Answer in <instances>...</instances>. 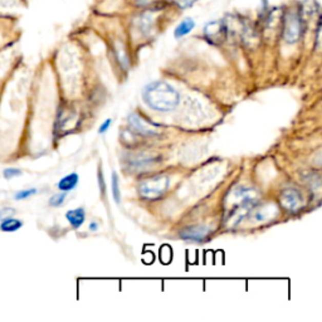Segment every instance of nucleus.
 I'll return each mask as SVG.
<instances>
[{
  "label": "nucleus",
  "mask_w": 322,
  "mask_h": 322,
  "mask_svg": "<svg viewBox=\"0 0 322 322\" xmlns=\"http://www.w3.org/2000/svg\"><path fill=\"white\" fill-rule=\"evenodd\" d=\"M111 125H112V118H107V120L105 121L104 124L101 125V126H99L98 134H105V132H106L108 129H110Z\"/></svg>",
  "instance_id": "obj_19"
},
{
  "label": "nucleus",
  "mask_w": 322,
  "mask_h": 322,
  "mask_svg": "<svg viewBox=\"0 0 322 322\" xmlns=\"http://www.w3.org/2000/svg\"><path fill=\"white\" fill-rule=\"evenodd\" d=\"M143 98L150 108L156 111H170L179 105L180 94L173 86L164 80L149 83L143 92Z\"/></svg>",
  "instance_id": "obj_1"
},
{
  "label": "nucleus",
  "mask_w": 322,
  "mask_h": 322,
  "mask_svg": "<svg viewBox=\"0 0 322 322\" xmlns=\"http://www.w3.org/2000/svg\"><path fill=\"white\" fill-rule=\"evenodd\" d=\"M196 23L193 18H185L175 27L174 29V38L175 39H183L187 35L190 34L195 29Z\"/></svg>",
  "instance_id": "obj_8"
},
{
  "label": "nucleus",
  "mask_w": 322,
  "mask_h": 322,
  "mask_svg": "<svg viewBox=\"0 0 322 322\" xmlns=\"http://www.w3.org/2000/svg\"><path fill=\"white\" fill-rule=\"evenodd\" d=\"M90 229L92 230V232H96V230L98 229V224H97L96 222H92V223L90 224Z\"/></svg>",
  "instance_id": "obj_21"
},
{
  "label": "nucleus",
  "mask_w": 322,
  "mask_h": 322,
  "mask_svg": "<svg viewBox=\"0 0 322 322\" xmlns=\"http://www.w3.org/2000/svg\"><path fill=\"white\" fill-rule=\"evenodd\" d=\"M203 34L210 44L218 46V44L223 43L228 38V29H227L224 19L208 22L203 28Z\"/></svg>",
  "instance_id": "obj_4"
},
{
  "label": "nucleus",
  "mask_w": 322,
  "mask_h": 322,
  "mask_svg": "<svg viewBox=\"0 0 322 322\" xmlns=\"http://www.w3.org/2000/svg\"><path fill=\"white\" fill-rule=\"evenodd\" d=\"M210 229L205 226H191L180 232V237L184 240L203 242L208 238Z\"/></svg>",
  "instance_id": "obj_7"
},
{
  "label": "nucleus",
  "mask_w": 322,
  "mask_h": 322,
  "mask_svg": "<svg viewBox=\"0 0 322 322\" xmlns=\"http://www.w3.org/2000/svg\"><path fill=\"white\" fill-rule=\"evenodd\" d=\"M3 175H4V177L7 180H10V179H13V177L21 176L22 171L19 170V169H15V168H8V169H5L4 171H3Z\"/></svg>",
  "instance_id": "obj_17"
},
{
  "label": "nucleus",
  "mask_w": 322,
  "mask_h": 322,
  "mask_svg": "<svg viewBox=\"0 0 322 322\" xmlns=\"http://www.w3.org/2000/svg\"><path fill=\"white\" fill-rule=\"evenodd\" d=\"M66 218H67L69 224H71L73 228L76 229L79 228L80 226H83V223H85L86 220L85 209H83V208H77V209L68 210V212L66 213Z\"/></svg>",
  "instance_id": "obj_9"
},
{
  "label": "nucleus",
  "mask_w": 322,
  "mask_h": 322,
  "mask_svg": "<svg viewBox=\"0 0 322 322\" xmlns=\"http://www.w3.org/2000/svg\"><path fill=\"white\" fill-rule=\"evenodd\" d=\"M23 227V222L21 219H15L9 216L3 220H0V230L4 233H14Z\"/></svg>",
  "instance_id": "obj_11"
},
{
  "label": "nucleus",
  "mask_w": 322,
  "mask_h": 322,
  "mask_svg": "<svg viewBox=\"0 0 322 322\" xmlns=\"http://www.w3.org/2000/svg\"><path fill=\"white\" fill-rule=\"evenodd\" d=\"M14 213H15V210H14L13 208H4V209L0 210V220H3V219L5 218H9V216H12Z\"/></svg>",
  "instance_id": "obj_18"
},
{
  "label": "nucleus",
  "mask_w": 322,
  "mask_h": 322,
  "mask_svg": "<svg viewBox=\"0 0 322 322\" xmlns=\"http://www.w3.org/2000/svg\"><path fill=\"white\" fill-rule=\"evenodd\" d=\"M66 196H67V193H66V191L55 194V195H53L49 199V205H51V207H61V205L65 203Z\"/></svg>",
  "instance_id": "obj_16"
},
{
  "label": "nucleus",
  "mask_w": 322,
  "mask_h": 322,
  "mask_svg": "<svg viewBox=\"0 0 322 322\" xmlns=\"http://www.w3.org/2000/svg\"><path fill=\"white\" fill-rule=\"evenodd\" d=\"M306 22L302 18L298 7H287L282 9L281 35L287 44H295L302 38Z\"/></svg>",
  "instance_id": "obj_2"
},
{
  "label": "nucleus",
  "mask_w": 322,
  "mask_h": 322,
  "mask_svg": "<svg viewBox=\"0 0 322 322\" xmlns=\"http://www.w3.org/2000/svg\"><path fill=\"white\" fill-rule=\"evenodd\" d=\"M164 2L166 3V5H170L179 10H188L191 9L198 0H164Z\"/></svg>",
  "instance_id": "obj_12"
},
{
  "label": "nucleus",
  "mask_w": 322,
  "mask_h": 322,
  "mask_svg": "<svg viewBox=\"0 0 322 322\" xmlns=\"http://www.w3.org/2000/svg\"><path fill=\"white\" fill-rule=\"evenodd\" d=\"M273 205H267L266 208H263V209L258 210V212H255L254 214V219L257 222H266L268 220L269 218L272 216V209H273Z\"/></svg>",
  "instance_id": "obj_13"
},
{
  "label": "nucleus",
  "mask_w": 322,
  "mask_h": 322,
  "mask_svg": "<svg viewBox=\"0 0 322 322\" xmlns=\"http://www.w3.org/2000/svg\"><path fill=\"white\" fill-rule=\"evenodd\" d=\"M129 124L136 132H138V134L141 135L154 136L157 135V132H159L154 125L149 124L148 121H145L143 117H140L137 113H132V115L129 116Z\"/></svg>",
  "instance_id": "obj_6"
},
{
  "label": "nucleus",
  "mask_w": 322,
  "mask_h": 322,
  "mask_svg": "<svg viewBox=\"0 0 322 322\" xmlns=\"http://www.w3.org/2000/svg\"><path fill=\"white\" fill-rule=\"evenodd\" d=\"M78 180H79L78 175H77L76 173H72L69 175H66L65 177H62V179L58 182L57 187L61 191H66V193H68V191L73 190V189L77 187Z\"/></svg>",
  "instance_id": "obj_10"
},
{
  "label": "nucleus",
  "mask_w": 322,
  "mask_h": 322,
  "mask_svg": "<svg viewBox=\"0 0 322 322\" xmlns=\"http://www.w3.org/2000/svg\"><path fill=\"white\" fill-rule=\"evenodd\" d=\"M98 184H99V190L105 194V182H104V175H102L101 171H98Z\"/></svg>",
  "instance_id": "obj_20"
},
{
  "label": "nucleus",
  "mask_w": 322,
  "mask_h": 322,
  "mask_svg": "<svg viewBox=\"0 0 322 322\" xmlns=\"http://www.w3.org/2000/svg\"><path fill=\"white\" fill-rule=\"evenodd\" d=\"M37 193H38V190L34 188L26 189V190H19V191H16L15 195H14V199H15V200H24V199H28V198H30V196L35 195Z\"/></svg>",
  "instance_id": "obj_15"
},
{
  "label": "nucleus",
  "mask_w": 322,
  "mask_h": 322,
  "mask_svg": "<svg viewBox=\"0 0 322 322\" xmlns=\"http://www.w3.org/2000/svg\"><path fill=\"white\" fill-rule=\"evenodd\" d=\"M169 187V177L165 175H157V176H152L150 179L145 180L143 184L140 185L138 190H140L141 196L146 199H157L163 195Z\"/></svg>",
  "instance_id": "obj_3"
},
{
  "label": "nucleus",
  "mask_w": 322,
  "mask_h": 322,
  "mask_svg": "<svg viewBox=\"0 0 322 322\" xmlns=\"http://www.w3.org/2000/svg\"><path fill=\"white\" fill-rule=\"evenodd\" d=\"M111 188H112V196H113V199H115L116 204H120L121 191H120V187H118V176L116 173L112 174V185H111Z\"/></svg>",
  "instance_id": "obj_14"
},
{
  "label": "nucleus",
  "mask_w": 322,
  "mask_h": 322,
  "mask_svg": "<svg viewBox=\"0 0 322 322\" xmlns=\"http://www.w3.org/2000/svg\"><path fill=\"white\" fill-rule=\"evenodd\" d=\"M281 203L283 208H286L290 212H296L302 207L304 198L301 193L296 189H287L281 194Z\"/></svg>",
  "instance_id": "obj_5"
}]
</instances>
